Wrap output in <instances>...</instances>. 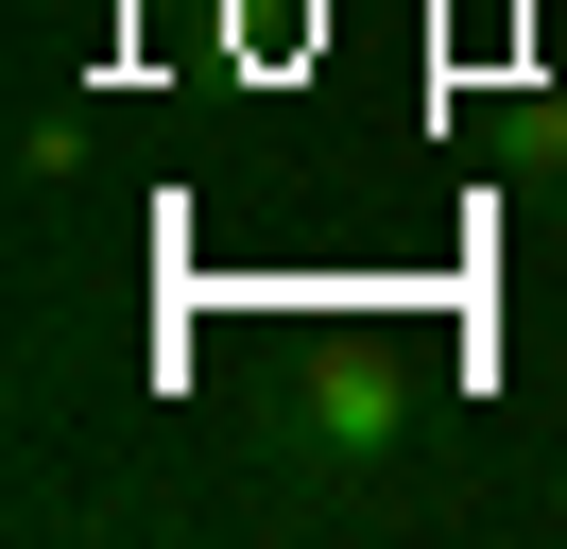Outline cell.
Wrapping results in <instances>:
<instances>
[{"instance_id":"obj_1","label":"cell","mask_w":567,"mask_h":549,"mask_svg":"<svg viewBox=\"0 0 567 549\" xmlns=\"http://www.w3.org/2000/svg\"><path fill=\"white\" fill-rule=\"evenodd\" d=\"M395 429H413V395H395L379 361H327L310 377V446H327V464H361V446H395Z\"/></svg>"},{"instance_id":"obj_2","label":"cell","mask_w":567,"mask_h":549,"mask_svg":"<svg viewBox=\"0 0 567 549\" xmlns=\"http://www.w3.org/2000/svg\"><path fill=\"white\" fill-rule=\"evenodd\" d=\"M18 189H35V206L86 189V103H35V121H18Z\"/></svg>"}]
</instances>
